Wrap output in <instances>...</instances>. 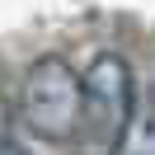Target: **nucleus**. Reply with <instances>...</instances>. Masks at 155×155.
<instances>
[{
  "mask_svg": "<svg viewBox=\"0 0 155 155\" xmlns=\"http://www.w3.org/2000/svg\"><path fill=\"white\" fill-rule=\"evenodd\" d=\"M0 155H24V150H19V141H14V136H5V141H0Z\"/></svg>",
  "mask_w": 155,
  "mask_h": 155,
  "instance_id": "5",
  "label": "nucleus"
},
{
  "mask_svg": "<svg viewBox=\"0 0 155 155\" xmlns=\"http://www.w3.org/2000/svg\"><path fill=\"white\" fill-rule=\"evenodd\" d=\"M136 108V80L117 52H99L80 75V136L94 155H108Z\"/></svg>",
  "mask_w": 155,
  "mask_h": 155,
  "instance_id": "2",
  "label": "nucleus"
},
{
  "mask_svg": "<svg viewBox=\"0 0 155 155\" xmlns=\"http://www.w3.org/2000/svg\"><path fill=\"white\" fill-rule=\"evenodd\" d=\"M108 155H155V99L132 108L122 136L113 141V150H108Z\"/></svg>",
  "mask_w": 155,
  "mask_h": 155,
  "instance_id": "3",
  "label": "nucleus"
},
{
  "mask_svg": "<svg viewBox=\"0 0 155 155\" xmlns=\"http://www.w3.org/2000/svg\"><path fill=\"white\" fill-rule=\"evenodd\" d=\"M10 136V104H5V94H0V141Z\"/></svg>",
  "mask_w": 155,
  "mask_h": 155,
  "instance_id": "4",
  "label": "nucleus"
},
{
  "mask_svg": "<svg viewBox=\"0 0 155 155\" xmlns=\"http://www.w3.org/2000/svg\"><path fill=\"white\" fill-rule=\"evenodd\" d=\"M19 122L52 146L80 136V71L66 57H38L28 66L19 89Z\"/></svg>",
  "mask_w": 155,
  "mask_h": 155,
  "instance_id": "1",
  "label": "nucleus"
}]
</instances>
